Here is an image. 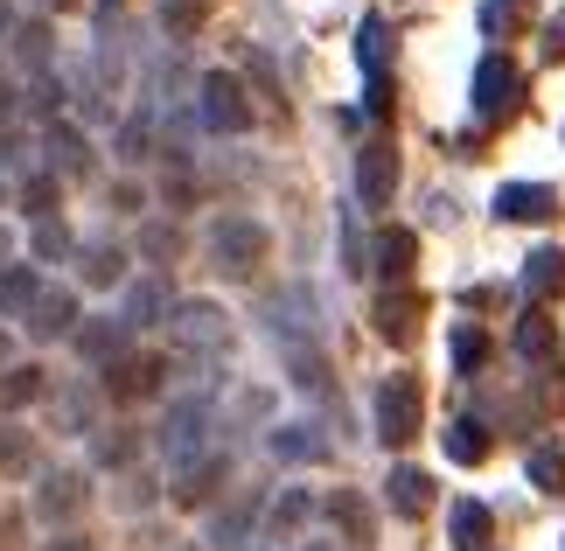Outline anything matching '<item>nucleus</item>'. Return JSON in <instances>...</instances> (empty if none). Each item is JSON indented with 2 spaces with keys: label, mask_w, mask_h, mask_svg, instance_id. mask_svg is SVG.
I'll return each mask as SVG.
<instances>
[{
  "label": "nucleus",
  "mask_w": 565,
  "mask_h": 551,
  "mask_svg": "<svg viewBox=\"0 0 565 551\" xmlns=\"http://www.w3.org/2000/svg\"><path fill=\"white\" fill-rule=\"evenodd\" d=\"M384 56H391V29H384V14H371V21L356 29V63H363L371 77H384Z\"/></svg>",
  "instance_id": "obj_26"
},
{
  "label": "nucleus",
  "mask_w": 565,
  "mask_h": 551,
  "mask_svg": "<svg viewBox=\"0 0 565 551\" xmlns=\"http://www.w3.org/2000/svg\"><path fill=\"white\" fill-rule=\"evenodd\" d=\"M147 140H154V119H126V134H119V161H147Z\"/></svg>",
  "instance_id": "obj_35"
},
{
  "label": "nucleus",
  "mask_w": 565,
  "mask_h": 551,
  "mask_svg": "<svg viewBox=\"0 0 565 551\" xmlns=\"http://www.w3.org/2000/svg\"><path fill=\"white\" fill-rule=\"evenodd\" d=\"M161 315H168V286H161V279H140L134 294H126V315H119V321H126V328H154Z\"/></svg>",
  "instance_id": "obj_24"
},
{
  "label": "nucleus",
  "mask_w": 565,
  "mask_h": 551,
  "mask_svg": "<svg viewBox=\"0 0 565 551\" xmlns=\"http://www.w3.org/2000/svg\"><path fill=\"white\" fill-rule=\"evenodd\" d=\"M42 551H92L84 538H56V544H42Z\"/></svg>",
  "instance_id": "obj_43"
},
{
  "label": "nucleus",
  "mask_w": 565,
  "mask_h": 551,
  "mask_svg": "<svg viewBox=\"0 0 565 551\" xmlns=\"http://www.w3.org/2000/svg\"><path fill=\"white\" fill-rule=\"evenodd\" d=\"M35 8H71V0H35Z\"/></svg>",
  "instance_id": "obj_44"
},
{
  "label": "nucleus",
  "mask_w": 565,
  "mask_h": 551,
  "mask_svg": "<svg viewBox=\"0 0 565 551\" xmlns=\"http://www.w3.org/2000/svg\"><path fill=\"white\" fill-rule=\"evenodd\" d=\"M0 105H8V92H0Z\"/></svg>",
  "instance_id": "obj_46"
},
{
  "label": "nucleus",
  "mask_w": 565,
  "mask_h": 551,
  "mask_svg": "<svg viewBox=\"0 0 565 551\" xmlns=\"http://www.w3.org/2000/svg\"><path fill=\"white\" fill-rule=\"evenodd\" d=\"M35 252L42 258H63V252H71V231H63V224H35Z\"/></svg>",
  "instance_id": "obj_39"
},
{
  "label": "nucleus",
  "mask_w": 565,
  "mask_h": 551,
  "mask_svg": "<svg viewBox=\"0 0 565 551\" xmlns=\"http://www.w3.org/2000/svg\"><path fill=\"white\" fill-rule=\"evenodd\" d=\"M224 475H231V460H224V454H203L195 468H182V475H175V502H210Z\"/></svg>",
  "instance_id": "obj_19"
},
{
  "label": "nucleus",
  "mask_w": 565,
  "mask_h": 551,
  "mask_svg": "<svg viewBox=\"0 0 565 551\" xmlns=\"http://www.w3.org/2000/svg\"><path fill=\"white\" fill-rule=\"evenodd\" d=\"M419 412H426V391H419V378H384L377 384V439L384 447H405L412 433H419Z\"/></svg>",
  "instance_id": "obj_3"
},
{
  "label": "nucleus",
  "mask_w": 565,
  "mask_h": 551,
  "mask_svg": "<svg viewBox=\"0 0 565 551\" xmlns=\"http://www.w3.org/2000/svg\"><path fill=\"white\" fill-rule=\"evenodd\" d=\"M384 502H391L398 517H426V510H433V475H419V468H391Z\"/></svg>",
  "instance_id": "obj_14"
},
{
  "label": "nucleus",
  "mask_w": 565,
  "mask_h": 551,
  "mask_svg": "<svg viewBox=\"0 0 565 551\" xmlns=\"http://www.w3.org/2000/svg\"><path fill=\"white\" fill-rule=\"evenodd\" d=\"M195 113H203L210 134H245V126H252V98H245V84H237L231 71H210L203 84H195Z\"/></svg>",
  "instance_id": "obj_4"
},
{
  "label": "nucleus",
  "mask_w": 565,
  "mask_h": 551,
  "mask_svg": "<svg viewBox=\"0 0 565 551\" xmlns=\"http://www.w3.org/2000/svg\"><path fill=\"white\" fill-rule=\"evenodd\" d=\"M14 56L29 63V71H42V63H50V35H42L35 21H29V29H14Z\"/></svg>",
  "instance_id": "obj_36"
},
{
  "label": "nucleus",
  "mask_w": 565,
  "mask_h": 551,
  "mask_svg": "<svg viewBox=\"0 0 565 551\" xmlns=\"http://www.w3.org/2000/svg\"><path fill=\"white\" fill-rule=\"evenodd\" d=\"M516 84H524V77H516V63L489 50L482 63H475V119H503L510 105H516Z\"/></svg>",
  "instance_id": "obj_6"
},
{
  "label": "nucleus",
  "mask_w": 565,
  "mask_h": 551,
  "mask_svg": "<svg viewBox=\"0 0 565 551\" xmlns=\"http://www.w3.org/2000/svg\"><path fill=\"white\" fill-rule=\"evenodd\" d=\"M308 517H315V496H308V489H287V496H279L273 510H266V523H273V531H300Z\"/></svg>",
  "instance_id": "obj_29"
},
{
  "label": "nucleus",
  "mask_w": 565,
  "mask_h": 551,
  "mask_svg": "<svg viewBox=\"0 0 565 551\" xmlns=\"http://www.w3.org/2000/svg\"><path fill=\"white\" fill-rule=\"evenodd\" d=\"M391 189H398V153H391L384 140H371V147L356 153V195H363V210H384Z\"/></svg>",
  "instance_id": "obj_7"
},
{
  "label": "nucleus",
  "mask_w": 565,
  "mask_h": 551,
  "mask_svg": "<svg viewBox=\"0 0 565 551\" xmlns=\"http://www.w3.org/2000/svg\"><path fill=\"white\" fill-rule=\"evenodd\" d=\"M258 258H266V224H252V216H216V231H210V266L231 273V279H252Z\"/></svg>",
  "instance_id": "obj_2"
},
{
  "label": "nucleus",
  "mask_w": 565,
  "mask_h": 551,
  "mask_svg": "<svg viewBox=\"0 0 565 551\" xmlns=\"http://www.w3.org/2000/svg\"><path fill=\"white\" fill-rule=\"evenodd\" d=\"M84 279H92V286H113V279H126V252H113V245H92V252H84Z\"/></svg>",
  "instance_id": "obj_32"
},
{
  "label": "nucleus",
  "mask_w": 565,
  "mask_h": 551,
  "mask_svg": "<svg viewBox=\"0 0 565 551\" xmlns=\"http://www.w3.org/2000/svg\"><path fill=\"white\" fill-rule=\"evenodd\" d=\"M210 426H216V412H210V399H182V405H168V418H161V454H168V468H195V460L210 454Z\"/></svg>",
  "instance_id": "obj_1"
},
{
  "label": "nucleus",
  "mask_w": 565,
  "mask_h": 551,
  "mask_svg": "<svg viewBox=\"0 0 565 551\" xmlns=\"http://www.w3.org/2000/svg\"><path fill=\"white\" fill-rule=\"evenodd\" d=\"M447 531H454V551H482V544H489V531H495L489 502L461 496V502H454V510H447Z\"/></svg>",
  "instance_id": "obj_15"
},
{
  "label": "nucleus",
  "mask_w": 565,
  "mask_h": 551,
  "mask_svg": "<svg viewBox=\"0 0 565 551\" xmlns=\"http://www.w3.org/2000/svg\"><path fill=\"white\" fill-rule=\"evenodd\" d=\"M35 113H42V119H56V113H63V84H56L50 71L35 77Z\"/></svg>",
  "instance_id": "obj_38"
},
{
  "label": "nucleus",
  "mask_w": 565,
  "mask_h": 551,
  "mask_svg": "<svg viewBox=\"0 0 565 551\" xmlns=\"http://www.w3.org/2000/svg\"><path fill=\"white\" fill-rule=\"evenodd\" d=\"M266 328H273V336H287V342L315 336V294H308V286H294V294H279V300L266 307Z\"/></svg>",
  "instance_id": "obj_11"
},
{
  "label": "nucleus",
  "mask_w": 565,
  "mask_h": 551,
  "mask_svg": "<svg viewBox=\"0 0 565 551\" xmlns=\"http://www.w3.org/2000/svg\"><path fill=\"white\" fill-rule=\"evenodd\" d=\"M84 510V475H50L42 481V496H35V517L42 523H63V517H77Z\"/></svg>",
  "instance_id": "obj_17"
},
{
  "label": "nucleus",
  "mask_w": 565,
  "mask_h": 551,
  "mask_svg": "<svg viewBox=\"0 0 565 551\" xmlns=\"http://www.w3.org/2000/svg\"><path fill=\"white\" fill-rule=\"evenodd\" d=\"M516 357H531V363L552 357V321L545 315H524V321H516Z\"/></svg>",
  "instance_id": "obj_31"
},
{
  "label": "nucleus",
  "mask_w": 565,
  "mask_h": 551,
  "mask_svg": "<svg viewBox=\"0 0 565 551\" xmlns=\"http://www.w3.org/2000/svg\"><path fill=\"white\" fill-rule=\"evenodd\" d=\"M21 210L35 216V224H50V210H56V174L42 168V174H29V182H21Z\"/></svg>",
  "instance_id": "obj_30"
},
{
  "label": "nucleus",
  "mask_w": 565,
  "mask_h": 551,
  "mask_svg": "<svg viewBox=\"0 0 565 551\" xmlns=\"http://www.w3.org/2000/svg\"><path fill=\"white\" fill-rule=\"evenodd\" d=\"M545 56H565V14H552V29H545Z\"/></svg>",
  "instance_id": "obj_42"
},
{
  "label": "nucleus",
  "mask_w": 565,
  "mask_h": 551,
  "mask_svg": "<svg viewBox=\"0 0 565 551\" xmlns=\"http://www.w3.org/2000/svg\"><path fill=\"white\" fill-rule=\"evenodd\" d=\"M419 315H426V300L412 294V286H398V294H384V300H377V336H384V342H412Z\"/></svg>",
  "instance_id": "obj_12"
},
{
  "label": "nucleus",
  "mask_w": 565,
  "mask_h": 551,
  "mask_svg": "<svg viewBox=\"0 0 565 551\" xmlns=\"http://www.w3.org/2000/svg\"><path fill=\"white\" fill-rule=\"evenodd\" d=\"M161 378H168L161 357H119L113 370H105V391H113V399H154Z\"/></svg>",
  "instance_id": "obj_10"
},
{
  "label": "nucleus",
  "mask_w": 565,
  "mask_h": 551,
  "mask_svg": "<svg viewBox=\"0 0 565 551\" xmlns=\"http://www.w3.org/2000/svg\"><path fill=\"white\" fill-rule=\"evenodd\" d=\"M0 468H29V439H21V433L0 439Z\"/></svg>",
  "instance_id": "obj_41"
},
{
  "label": "nucleus",
  "mask_w": 565,
  "mask_h": 551,
  "mask_svg": "<svg viewBox=\"0 0 565 551\" xmlns=\"http://www.w3.org/2000/svg\"><path fill=\"white\" fill-rule=\"evenodd\" d=\"M92 168V147H84L77 126H50V174H84Z\"/></svg>",
  "instance_id": "obj_21"
},
{
  "label": "nucleus",
  "mask_w": 565,
  "mask_h": 551,
  "mask_svg": "<svg viewBox=\"0 0 565 551\" xmlns=\"http://www.w3.org/2000/svg\"><path fill=\"white\" fill-rule=\"evenodd\" d=\"M363 113H371V119L391 113V77H371V92H363Z\"/></svg>",
  "instance_id": "obj_40"
},
{
  "label": "nucleus",
  "mask_w": 565,
  "mask_h": 551,
  "mask_svg": "<svg viewBox=\"0 0 565 551\" xmlns=\"http://www.w3.org/2000/svg\"><path fill=\"white\" fill-rule=\"evenodd\" d=\"M308 551H335V544H308Z\"/></svg>",
  "instance_id": "obj_45"
},
{
  "label": "nucleus",
  "mask_w": 565,
  "mask_h": 551,
  "mask_svg": "<svg viewBox=\"0 0 565 551\" xmlns=\"http://www.w3.org/2000/svg\"><path fill=\"white\" fill-rule=\"evenodd\" d=\"M329 517L342 523V531H350V544H363V538H371V517H363V502H356L350 489H342V496L329 502Z\"/></svg>",
  "instance_id": "obj_33"
},
{
  "label": "nucleus",
  "mask_w": 565,
  "mask_h": 551,
  "mask_svg": "<svg viewBox=\"0 0 565 551\" xmlns=\"http://www.w3.org/2000/svg\"><path fill=\"white\" fill-rule=\"evenodd\" d=\"M29 399H42V370H8V384H0V405H29Z\"/></svg>",
  "instance_id": "obj_34"
},
{
  "label": "nucleus",
  "mask_w": 565,
  "mask_h": 551,
  "mask_svg": "<svg viewBox=\"0 0 565 551\" xmlns=\"http://www.w3.org/2000/svg\"><path fill=\"white\" fill-rule=\"evenodd\" d=\"M168 328H175V342L195 349V357H224V349H231V328H224V315H216L210 300H182Z\"/></svg>",
  "instance_id": "obj_5"
},
{
  "label": "nucleus",
  "mask_w": 565,
  "mask_h": 551,
  "mask_svg": "<svg viewBox=\"0 0 565 551\" xmlns=\"http://www.w3.org/2000/svg\"><path fill=\"white\" fill-rule=\"evenodd\" d=\"M35 294H42L35 266H0V315H29Z\"/></svg>",
  "instance_id": "obj_23"
},
{
  "label": "nucleus",
  "mask_w": 565,
  "mask_h": 551,
  "mask_svg": "<svg viewBox=\"0 0 565 551\" xmlns=\"http://www.w3.org/2000/svg\"><path fill=\"white\" fill-rule=\"evenodd\" d=\"M126 342H134V328H126V321H98V328H84V336H77L84 363H105V370L126 357Z\"/></svg>",
  "instance_id": "obj_18"
},
{
  "label": "nucleus",
  "mask_w": 565,
  "mask_h": 551,
  "mask_svg": "<svg viewBox=\"0 0 565 551\" xmlns=\"http://www.w3.org/2000/svg\"><path fill=\"white\" fill-rule=\"evenodd\" d=\"M454 370H461V378H468V370H482V357H489V336H482V328H475V321H461V328H454Z\"/></svg>",
  "instance_id": "obj_28"
},
{
  "label": "nucleus",
  "mask_w": 565,
  "mask_h": 551,
  "mask_svg": "<svg viewBox=\"0 0 565 551\" xmlns=\"http://www.w3.org/2000/svg\"><path fill=\"white\" fill-rule=\"evenodd\" d=\"M524 294H531V300L565 294V252H531V258H524Z\"/></svg>",
  "instance_id": "obj_20"
},
{
  "label": "nucleus",
  "mask_w": 565,
  "mask_h": 551,
  "mask_svg": "<svg viewBox=\"0 0 565 551\" xmlns=\"http://www.w3.org/2000/svg\"><path fill=\"white\" fill-rule=\"evenodd\" d=\"M524 475H531V489H565V439H545V447H531Z\"/></svg>",
  "instance_id": "obj_25"
},
{
  "label": "nucleus",
  "mask_w": 565,
  "mask_h": 551,
  "mask_svg": "<svg viewBox=\"0 0 565 551\" xmlns=\"http://www.w3.org/2000/svg\"><path fill=\"white\" fill-rule=\"evenodd\" d=\"M71 328H77V294L42 286L35 307H29V336H35V342H56V336H71Z\"/></svg>",
  "instance_id": "obj_9"
},
{
  "label": "nucleus",
  "mask_w": 565,
  "mask_h": 551,
  "mask_svg": "<svg viewBox=\"0 0 565 551\" xmlns=\"http://www.w3.org/2000/svg\"><path fill=\"white\" fill-rule=\"evenodd\" d=\"M440 447H447V460H461V468H468V460L489 454V426H482V418H454V426L440 433Z\"/></svg>",
  "instance_id": "obj_22"
},
{
  "label": "nucleus",
  "mask_w": 565,
  "mask_h": 551,
  "mask_svg": "<svg viewBox=\"0 0 565 551\" xmlns=\"http://www.w3.org/2000/svg\"><path fill=\"white\" fill-rule=\"evenodd\" d=\"M516 14H524V0H482V29H489V35H503Z\"/></svg>",
  "instance_id": "obj_37"
},
{
  "label": "nucleus",
  "mask_w": 565,
  "mask_h": 551,
  "mask_svg": "<svg viewBox=\"0 0 565 551\" xmlns=\"http://www.w3.org/2000/svg\"><path fill=\"white\" fill-rule=\"evenodd\" d=\"M371 266H377L384 279H405L412 266H419V237L398 231V224H384V231H377V245H371Z\"/></svg>",
  "instance_id": "obj_13"
},
{
  "label": "nucleus",
  "mask_w": 565,
  "mask_h": 551,
  "mask_svg": "<svg viewBox=\"0 0 565 551\" xmlns=\"http://www.w3.org/2000/svg\"><path fill=\"white\" fill-rule=\"evenodd\" d=\"M252 523H258V496L231 502V510H224V517L210 523V538H216V544H245V531H252Z\"/></svg>",
  "instance_id": "obj_27"
},
{
  "label": "nucleus",
  "mask_w": 565,
  "mask_h": 551,
  "mask_svg": "<svg viewBox=\"0 0 565 551\" xmlns=\"http://www.w3.org/2000/svg\"><path fill=\"white\" fill-rule=\"evenodd\" d=\"M273 460H294V468H308V460H329V439H321V426H273Z\"/></svg>",
  "instance_id": "obj_16"
},
{
  "label": "nucleus",
  "mask_w": 565,
  "mask_h": 551,
  "mask_svg": "<svg viewBox=\"0 0 565 551\" xmlns=\"http://www.w3.org/2000/svg\"><path fill=\"white\" fill-rule=\"evenodd\" d=\"M495 216H510V224H545V216H558V189L510 182V189H495Z\"/></svg>",
  "instance_id": "obj_8"
}]
</instances>
